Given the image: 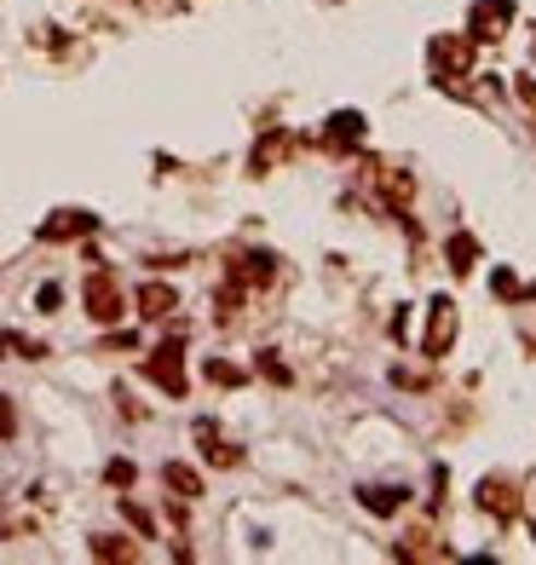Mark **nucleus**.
<instances>
[{
  "label": "nucleus",
  "instance_id": "obj_9",
  "mask_svg": "<svg viewBox=\"0 0 536 565\" xmlns=\"http://www.w3.org/2000/svg\"><path fill=\"white\" fill-rule=\"evenodd\" d=\"M358 133H364V116L358 110H341L335 121H329V145H335V151L341 145H358Z\"/></svg>",
  "mask_w": 536,
  "mask_h": 565
},
{
  "label": "nucleus",
  "instance_id": "obj_1",
  "mask_svg": "<svg viewBox=\"0 0 536 565\" xmlns=\"http://www.w3.org/2000/svg\"><path fill=\"white\" fill-rule=\"evenodd\" d=\"M144 375H151L168 398H184V347L179 340H162V347L144 358Z\"/></svg>",
  "mask_w": 536,
  "mask_h": 565
},
{
  "label": "nucleus",
  "instance_id": "obj_3",
  "mask_svg": "<svg viewBox=\"0 0 536 565\" xmlns=\"http://www.w3.org/2000/svg\"><path fill=\"white\" fill-rule=\"evenodd\" d=\"M467 24H473L467 40H497V35L513 24V7H508V0H479V7L467 12Z\"/></svg>",
  "mask_w": 536,
  "mask_h": 565
},
{
  "label": "nucleus",
  "instance_id": "obj_16",
  "mask_svg": "<svg viewBox=\"0 0 536 565\" xmlns=\"http://www.w3.org/2000/svg\"><path fill=\"white\" fill-rule=\"evenodd\" d=\"M40 312H58V306H64V289H58V282H40Z\"/></svg>",
  "mask_w": 536,
  "mask_h": 565
},
{
  "label": "nucleus",
  "instance_id": "obj_4",
  "mask_svg": "<svg viewBox=\"0 0 536 565\" xmlns=\"http://www.w3.org/2000/svg\"><path fill=\"white\" fill-rule=\"evenodd\" d=\"M450 340H456V306H450V300L439 294L432 300V323H427V340H421V352L427 358H444V347Z\"/></svg>",
  "mask_w": 536,
  "mask_h": 565
},
{
  "label": "nucleus",
  "instance_id": "obj_15",
  "mask_svg": "<svg viewBox=\"0 0 536 565\" xmlns=\"http://www.w3.org/2000/svg\"><path fill=\"white\" fill-rule=\"evenodd\" d=\"M105 479L116 484V491H128V484H133V461H110V468H105Z\"/></svg>",
  "mask_w": 536,
  "mask_h": 565
},
{
  "label": "nucleus",
  "instance_id": "obj_14",
  "mask_svg": "<svg viewBox=\"0 0 536 565\" xmlns=\"http://www.w3.org/2000/svg\"><path fill=\"white\" fill-rule=\"evenodd\" d=\"M209 381H219V387H242V370L237 363H214L209 358Z\"/></svg>",
  "mask_w": 536,
  "mask_h": 565
},
{
  "label": "nucleus",
  "instance_id": "obj_18",
  "mask_svg": "<svg viewBox=\"0 0 536 565\" xmlns=\"http://www.w3.org/2000/svg\"><path fill=\"white\" fill-rule=\"evenodd\" d=\"M265 375H272V381H277V387H288V370H283V363H277L272 352H265Z\"/></svg>",
  "mask_w": 536,
  "mask_h": 565
},
{
  "label": "nucleus",
  "instance_id": "obj_6",
  "mask_svg": "<svg viewBox=\"0 0 536 565\" xmlns=\"http://www.w3.org/2000/svg\"><path fill=\"white\" fill-rule=\"evenodd\" d=\"M93 226H98L93 214H81V208H64V214H52L47 226H40V237H47V242H64V237H87Z\"/></svg>",
  "mask_w": 536,
  "mask_h": 565
},
{
  "label": "nucleus",
  "instance_id": "obj_13",
  "mask_svg": "<svg viewBox=\"0 0 536 565\" xmlns=\"http://www.w3.org/2000/svg\"><path fill=\"white\" fill-rule=\"evenodd\" d=\"M121 514H128V525H133V531H139V537H156V519H151V514H144V508H139V502H121Z\"/></svg>",
  "mask_w": 536,
  "mask_h": 565
},
{
  "label": "nucleus",
  "instance_id": "obj_12",
  "mask_svg": "<svg viewBox=\"0 0 536 565\" xmlns=\"http://www.w3.org/2000/svg\"><path fill=\"white\" fill-rule=\"evenodd\" d=\"M450 260H456L450 272H473V260H479V242H473V237H450Z\"/></svg>",
  "mask_w": 536,
  "mask_h": 565
},
{
  "label": "nucleus",
  "instance_id": "obj_10",
  "mask_svg": "<svg viewBox=\"0 0 536 565\" xmlns=\"http://www.w3.org/2000/svg\"><path fill=\"white\" fill-rule=\"evenodd\" d=\"M162 479H168L184 502H191V496H202V473H196V468H184V461H168V468H162Z\"/></svg>",
  "mask_w": 536,
  "mask_h": 565
},
{
  "label": "nucleus",
  "instance_id": "obj_7",
  "mask_svg": "<svg viewBox=\"0 0 536 565\" xmlns=\"http://www.w3.org/2000/svg\"><path fill=\"white\" fill-rule=\"evenodd\" d=\"M358 502H364L369 514H381V519H386V514H398L404 502H409V491H404V484H364Z\"/></svg>",
  "mask_w": 536,
  "mask_h": 565
},
{
  "label": "nucleus",
  "instance_id": "obj_5",
  "mask_svg": "<svg viewBox=\"0 0 536 565\" xmlns=\"http://www.w3.org/2000/svg\"><path fill=\"white\" fill-rule=\"evenodd\" d=\"M479 508L497 514V519H513V514H520V491H513L508 479H485L479 484Z\"/></svg>",
  "mask_w": 536,
  "mask_h": 565
},
{
  "label": "nucleus",
  "instance_id": "obj_8",
  "mask_svg": "<svg viewBox=\"0 0 536 565\" xmlns=\"http://www.w3.org/2000/svg\"><path fill=\"white\" fill-rule=\"evenodd\" d=\"M179 306V294L168 289V282H144V289H139V312L144 317H168Z\"/></svg>",
  "mask_w": 536,
  "mask_h": 565
},
{
  "label": "nucleus",
  "instance_id": "obj_11",
  "mask_svg": "<svg viewBox=\"0 0 536 565\" xmlns=\"http://www.w3.org/2000/svg\"><path fill=\"white\" fill-rule=\"evenodd\" d=\"M93 560H139L128 537H93Z\"/></svg>",
  "mask_w": 536,
  "mask_h": 565
},
{
  "label": "nucleus",
  "instance_id": "obj_2",
  "mask_svg": "<svg viewBox=\"0 0 536 565\" xmlns=\"http://www.w3.org/2000/svg\"><path fill=\"white\" fill-rule=\"evenodd\" d=\"M87 317L93 323H116L121 317V289H116L110 272H93L87 277Z\"/></svg>",
  "mask_w": 536,
  "mask_h": 565
},
{
  "label": "nucleus",
  "instance_id": "obj_17",
  "mask_svg": "<svg viewBox=\"0 0 536 565\" xmlns=\"http://www.w3.org/2000/svg\"><path fill=\"white\" fill-rule=\"evenodd\" d=\"M17 433V410H12V398H0V438H12Z\"/></svg>",
  "mask_w": 536,
  "mask_h": 565
}]
</instances>
